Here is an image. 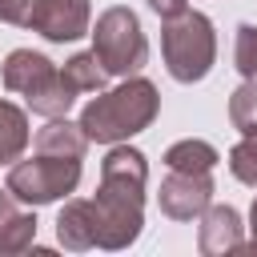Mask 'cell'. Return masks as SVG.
<instances>
[{
  "mask_svg": "<svg viewBox=\"0 0 257 257\" xmlns=\"http://www.w3.org/2000/svg\"><path fill=\"white\" fill-rule=\"evenodd\" d=\"M36 153H52V157H80L88 153V137L76 120L68 116H52L40 133H36Z\"/></svg>",
  "mask_w": 257,
  "mask_h": 257,
  "instance_id": "8fae6325",
  "label": "cell"
},
{
  "mask_svg": "<svg viewBox=\"0 0 257 257\" xmlns=\"http://www.w3.org/2000/svg\"><path fill=\"white\" fill-rule=\"evenodd\" d=\"M92 52L108 76H137L149 60V40L133 8H104L92 28Z\"/></svg>",
  "mask_w": 257,
  "mask_h": 257,
  "instance_id": "5b68a950",
  "label": "cell"
},
{
  "mask_svg": "<svg viewBox=\"0 0 257 257\" xmlns=\"http://www.w3.org/2000/svg\"><path fill=\"white\" fill-rule=\"evenodd\" d=\"M16 213V197L8 193V189H0V229H4V221Z\"/></svg>",
  "mask_w": 257,
  "mask_h": 257,
  "instance_id": "44dd1931",
  "label": "cell"
},
{
  "mask_svg": "<svg viewBox=\"0 0 257 257\" xmlns=\"http://www.w3.org/2000/svg\"><path fill=\"white\" fill-rule=\"evenodd\" d=\"M60 76H64V84H68L72 92H100V88L108 84V72L100 68V60H96V52H92V48H88V52L68 56V60H64V68H60Z\"/></svg>",
  "mask_w": 257,
  "mask_h": 257,
  "instance_id": "5bb4252c",
  "label": "cell"
},
{
  "mask_svg": "<svg viewBox=\"0 0 257 257\" xmlns=\"http://www.w3.org/2000/svg\"><path fill=\"white\" fill-rule=\"evenodd\" d=\"M161 20H173V16H181L185 8H189V0H145Z\"/></svg>",
  "mask_w": 257,
  "mask_h": 257,
  "instance_id": "ffe728a7",
  "label": "cell"
},
{
  "mask_svg": "<svg viewBox=\"0 0 257 257\" xmlns=\"http://www.w3.org/2000/svg\"><path fill=\"white\" fill-rule=\"evenodd\" d=\"M32 241H36V213L16 209V213L4 221V229H0V253H4V257L24 253V249H32Z\"/></svg>",
  "mask_w": 257,
  "mask_h": 257,
  "instance_id": "9a60e30c",
  "label": "cell"
},
{
  "mask_svg": "<svg viewBox=\"0 0 257 257\" xmlns=\"http://www.w3.org/2000/svg\"><path fill=\"white\" fill-rule=\"evenodd\" d=\"M24 149H28V112L0 96V165L20 161Z\"/></svg>",
  "mask_w": 257,
  "mask_h": 257,
  "instance_id": "4fadbf2b",
  "label": "cell"
},
{
  "mask_svg": "<svg viewBox=\"0 0 257 257\" xmlns=\"http://www.w3.org/2000/svg\"><path fill=\"white\" fill-rule=\"evenodd\" d=\"M229 120L241 133H249L257 124V76H245L233 88V96H229Z\"/></svg>",
  "mask_w": 257,
  "mask_h": 257,
  "instance_id": "2e32d148",
  "label": "cell"
},
{
  "mask_svg": "<svg viewBox=\"0 0 257 257\" xmlns=\"http://www.w3.org/2000/svg\"><path fill=\"white\" fill-rule=\"evenodd\" d=\"M161 56H165V68H169L173 80H181V84L205 80L213 60H217L213 20L205 12H193V8H185L173 20H165V28H161Z\"/></svg>",
  "mask_w": 257,
  "mask_h": 257,
  "instance_id": "277c9868",
  "label": "cell"
},
{
  "mask_svg": "<svg viewBox=\"0 0 257 257\" xmlns=\"http://www.w3.org/2000/svg\"><path fill=\"white\" fill-rule=\"evenodd\" d=\"M229 173L241 181V185H253L257 189V145L245 137L229 149Z\"/></svg>",
  "mask_w": 257,
  "mask_h": 257,
  "instance_id": "ac0fdd59",
  "label": "cell"
},
{
  "mask_svg": "<svg viewBox=\"0 0 257 257\" xmlns=\"http://www.w3.org/2000/svg\"><path fill=\"white\" fill-rule=\"evenodd\" d=\"M56 241L68 253H84L96 249V209L92 201H64V209L56 213Z\"/></svg>",
  "mask_w": 257,
  "mask_h": 257,
  "instance_id": "30bf717a",
  "label": "cell"
},
{
  "mask_svg": "<svg viewBox=\"0 0 257 257\" xmlns=\"http://www.w3.org/2000/svg\"><path fill=\"white\" fill-rule=\"evenodd\" d=\"M80 185V157H52V153H36L32 161H12L8 169V193L20 205H52L68 193H76Z\"/></svg>",
  "mask_w": 257,
  "mask_h": 257,
  "instance_id": "8992f818",
  "label": "cell"
},
{
  "mask_svg": "<svg viewBox=\"0 0 257 257\" xmlns=\"http://www.w3.org/2000/svg\"><path fill=\"white\" fill-rule=\"evenodd\" d=\"M233 68H237L241 76H257V24H237Z\"/></svg>",
  "mask_w": 257,
  "mask_h": 257,
  "instance_id": "e0dca14e",
  "label": "cell"
},
{
  "mask_svg": "<svg viewBox=\"0 0 257 257\" xmlns=\"http://www.w3.org/2000/svg\"><path fill=\"white\" fill-rule=\"evenodd\" d=\"M197 249L205 257H225V253H241L245 249V225H241V213L233 205H205V213L197 217Z\"/></svg>",
  "mask_w": 257,
  "mask_h": 257,
  "instance_id": "9c48e42d",
  "label": "cell"
},
{
  "mask_svg": "<svg viewBox=\"0 0 257 257\" xmlns=\"http://www.w3.org/2000/svg\"><path fill=\"white\" fill-rule=\"evenodd\" d=\"M217 161H221V153L209 141H197V137H185V141H177V145L165 149V165L181 169V173H213Z\"/></svg>",
  "mask_w": 257,
  "mask_h": 257,
  "instance_id": "7c38bea8",
  "label": "cell"
},
{
  "mask_svg": "<svg viewBox=\"0 0 257 257\" xmlns=\"http://www.w3.org/2000/svg\"><path fill=\"white\" fill-rule=\"evenodd\" d=\"M161 112V92L145 76H124L116 88H100L84 108H80V128L96 145H120L137 133H145Z\"/></svg>",
  "mask_w": 257,
  "mask_h": 257,
  "instance_id": "7a4b0ae2",
  "label": "cell"
},
{
  "mask_svg": "<svg viewBox=\"0 0 257 257\" xmlns=\"http://www.w3.org/2000/svg\"><path fill=\"white\" fill-rule=\"evenodd\" d=\"M145 185L149 161L133 145H112L100 161V185L92 197L96 209V249H128L145 225Z\"/></svg>",
  "mask_w": 257,
  "mask_h": 257,
  "instance_id": "6da1fadb",
  "label": "cell"
},
{
  "mask_svg": "<svg viewBox=\"0 0 257 257\" xmlns=\"http://www.w3.org/2000/svg\"><path fill=\"white\" fill-rule=\"evenodd\" d=\"M245 249L257 253V201H253V209H249V241H245Z\"/></svg>",
  "mask_w": 257,
  "mask_h": 257,
  "instance_id": "7402d4cb",
  "label": "cell"
},
{
  "mask_svg": "<svg viewBox=\"0 0 257 257\" xmlns=\"http://www.w3.org/2000/svg\"><path fill=\"white\" fill-rule=\"evenodd\" d=\"M32 0H0V24H28Z\"/></svg>",
  "mask_w": 257,
  "mask_h": 257,
  "instance_id": "d6986e66",
  "label": "cell"
},
{
  "mask_svg": "<svg viewBox=\"0 0 257 257\" xmlns=\"http://www.w3.org/2000/svg\"><path fill=\"white\" fill-rule=\"evenodd\" d=\"M0 80H4L8 92H20L24 104L44 120L68 116V108L76 100V92L64 84L60 68L44 52H32V48H12L0 64Z\"/></svg>",
  "mask_w": 257,
  "mask_h": 257,
  "instance_id": "3957f363",
  "label": "cell"
},
{
  "mask_svg": "<svg viewBox=\"0 0 257 257\" xmlns=\"http://www.w3.org/2000/svg\"><path fill=\"white\" fill-rule=\"evenodd\" d=\"M88 20H92L88 0H32L28 28L52 44H68L88 32Z\"/></svg>",
  "mask_w": 257,
  "mask_h": 257,
  "instance_id": "ba28073f",
  "label": "cell"
},
{
  "mask_svg": "<svg viewBox=\"0 0 257 257\" xmlns=\"http://www.w3.org/2000/svg\"><path fill=\"white\" fill-rule=\"evenodd\" d=\"M245 137H249V141H253V145H257V124H253V128H249V133H245Z\"/></svg>",
  "mask_w": 257,
  "mask_h": 257,
  "instance_id": "603a6c76",
  "label": "cell"
},
{
  "mask_svg": "<svg viewBox=\"0 0 257 257\" xmlns=\"http://www.w3.org/2000/svg\"><path fill=\"white\" fill-rule=\"evenodd\" d=\"M213 201V177L209 173H181L169 169V177L157 189V205L165 217L173 221H193L205 213V205Z\"/></svg>",
  "mask_w": 257,
  "mask_h": 257,
  "instance_id": "52a82bcc",
  "label": "cell"
}]
</instances>
